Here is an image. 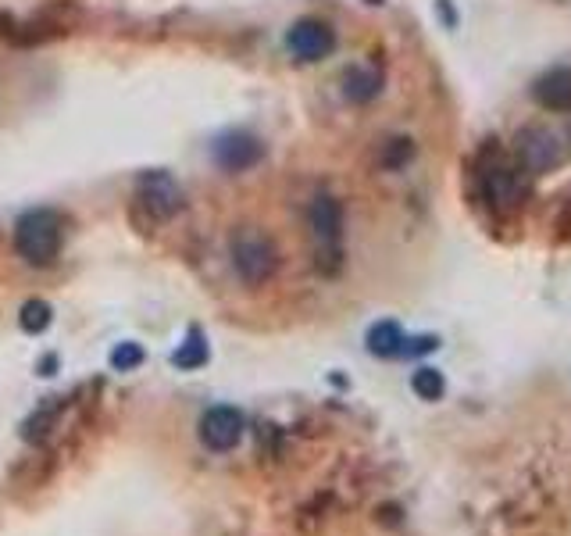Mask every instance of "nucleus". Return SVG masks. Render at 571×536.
Returning a JSON list of instances; mask_svg holds the SVG:
<instances>
[{
  "mask_svg": "<svg viewBox=\"0 0 571 536\" xmlns=\"http://www.w3.org/2000/svg\"><path fill=\"white\" fill-rule=\"evenodd\" d=\"M61 240H65V229H61V218L54 215V211L40 208L18 218L15 251L22 254L29 265H50V261L58 258Z\"/></svg>",
  "mask_w": 571,
  "mask_h": 536,
  "instance_id": "1",
  "label": "nucleus"
},
{
  "mask_svg": "<svg viewBox=\"0 0 571 536\" xmlns=\"http://www.w3.org/2000/svg\"><path fill=\"white\" fill-rule=\"evenodd\" d=\"M232 268L240 272L243 283L261 286L265 279L275 276V268H279V251H275V243L268 240L265 233H257V229H240V233L232 236Z\"/></svg>",
  "mask_w": 571,
  "mask_h": 536,
  "instance_id": "2",
  "label": "nucleus"
},
{
  "mask_svg": "<svg viewBox=\"0 0 571 536\" xmlns=\"http://www.w3.org/2000/svg\"><path fill=\"white\" fill-rule=\"evenodd\" d=\"M514 143H518V161L532 176H543V172H550V168H557L564 161L561 136L550 133L547 126H525Z\"/></svg>",
  "mask_w": 571,
  "mask_h": 536,
  "instance_id": "3",
  "label": "nucleus"
},
{
  "mask_svg": "<svg viewBox=\"0 0 571 536\" xmlns=\"http://www.w3.org/2000/svg\"><path fill=\"white\" fill-rule=\"evenodd\" d=\"M307 229L315 236L318 251L340 261V240H343V208L332 193H315V201L307 208Z\"/></svg>",
  "mask_w": 571,
  "mask_h": 536,
  "instance_id": "4",
  "label": "nucleus"
},
{
  "mask_svg": "<svg viewBox=\"0 0 571 536\" xmlns=\"http://www.w3.org/2000/svg\"><path fill=\"white\" fill-rule=\"evenodd\" d=\"M479 186H482V197H486L493 211H514L522 204V186H518V176H514L511 165H507L504 158L482 161Z\"/></svg>",
  "mask_w": 571,
  "mask_h": 536,
  "instance_id": "5",
  "label": "nucleus"
},
{
  "mask_svg": "<svg viewBox=\"0 0 571 536\" xmlns=\"http://www.w3.org/2000/svg\"><path fill=\"white\" fill-rule=\"evenodd\" d=\"M286 47L300 61H322L336 51V33L318 18H300L297 26L286 33Z\"/></svg>",
  "mask_w": 571,
  "mask_h": 536,
  "instance_id": "6",
  "label": "nucleus"
},
{
  "mask_svg": "<svg viewBox=\"0 0 571 536\" xmlns=\"http://www.w3.org/2000/svg\"><path fill=\"white\" fill-rule=\"evenodd\" d=\"M240 436H243V415L236 408L218 404V408H211L200 419V440L211 451H232V447L240 444Z\"/></svg>",
  "mask_w": 571,
  "mask_h": 536,
  "instance_id": "7",
  "label": "nucleus"
},
{
  "mask_svg": "<svg viewBox=\"0 0 571 536\" xmlns=\"http://www.w3.org/2000/svg\"><path fill=\"white\" fill-rule=\"evenodd\" d=\"M261 154H265V147L250 133H225L215 143V161L225 172H247V168H254L261 161Z\"/></svg>",
  "mask_w": 571,
  "mask_h": 536,
  "instance_id": "8",
  "label": "nucleus"
},
{
  "mask_svg": "<svg viewBox=\"0 0 571 536\" xmlns=\"http://www.w3.org/2000/svg\"><path fill=\"white\" fill-rule=\"evenodd\" d=\"M140 197L143 208L154 218H172L175 211L183 208V190H179V183L168 172H150L140 183Z\"/></svg>",
  "mask_w": 571,
  "mask_h": 536,
  "instance_id": "9",
  "label": "nucleus"
},
{
  "mask_svg": "<svg viewBox=\"0 0 571 536\" xmlns=\"http://www.w3.org/2000/svg\"><path fill=\"white\" fill-rule=\"evenodd\" d=\"M539 108L547 111H571V68H554L532 86Z\"/></svg>",
  "mask_w": 571,
  "mask_h": 536,
  "instance_id": "10",
  "label": "nucleus"
},
{
  "mask_svg": "<svg viewBox=\"0 0 571 536\" xmlns=\"http://www.w3.org/2000/svg\"><path fill=\"white\" fill-rule=\"evenodd\" d=\"M382 93V76L368 65H350L343 72V97L350 104H368Z\"/></svg>",
  "mask_w": 571,
  "mask_h": 536,
  "instance_id": "11",
  "label": "nucleus"
},
{
  "mask_svg": "<svg viewBox=\"0 0 571 536\" xmlns=\"http://www.w3.org/2000/svg\"><path fill=\"white\" fill-rule=\"evenodd\" d=\"M404 333H400L397 322H379V326L368 329V351L379 354V358H397L404 354Z\"/></svg>",
  "mask_w": 571,
  "mask_h": 536,
  "instance_id": "12",
  "label": "nucleus"
},
{
  "mask_svg": "<svg viewBox=\"0 0 571 536\" xmlns=\"http://www.w3.org/2000/svg\"><path fill=\"white\" fill-rule=\"evenodd\" d=\"M175 365H179V369H200V365H204L207 361V344H204V336L200 333H190V340H186L183 347H179V351H175Z\"/></svg>",
  "mask_w": 571,
  "mask_h": 536,
  "instance_id": "13",
  "label": "nucleus"
},
{
  "mask_svg": "<svg viewBox=\"0 0 571 536\" xmlns=\"http://www.w3.org/2000/svg\"><path fill=\"white\" fill-rule=\"evenodd\" d=\"M411 390L422 397V401H436V397H443V376L425 365V369H418L411 376Z\"/></svg>",
  "mask_w": 571,
  "mask_h": 536,
  "instance_id": "14",
  "label": "nucleus"
},
{
  "mask_svg": "<svg viewBox=\"0 0 571 536\" xmlns=\"http://www.w3.org/2000/svg\"><path fill=\"white\" fill-rule=\"evenodd\" d=\"M414 147L411 140H404V136H397V140H389L386 147H382V168H389V172H397V168H404L407 161H411Z\"/></svg>",
  "mask_w": 571,
  "mask_h": 536,
  "instance_id": "15",
  "label": "nucleus"
},
{
  "mask_svg": "<svg viewBox=\"0 0 571 536\" xmlns=\"http://www.w3.org/2000/svg\"><path fill=\"white\" fill-rule=\"evenodd\" d=\"M50 326V308L43 301H29L22 308V329H29V333H43V329Z\"/></svg>",
  "mask_w": 571,
  "mask_h": 536,
  "instance_id": "16",
  "label": "nucleus"
},
{
  "mask_svg": "<svg viewBox=\"0 0 571 536\" xmlns=\"http://www.w3.org/2000/svg\"><path fill=\"white\" fill-rule=\"evenodd\" d=\"M111 365H115L118 372L136 369V365H143V347H136V344H122V347H115V354H111Z\"/></svg>",
  "mask_w": 571,
  "mask_h": 536,
  "instance_id": "17",
  "label": "nucleus"
},
{
  "mask_svg": "<svg viewBox=\"0 0 571 536\" xmlns=\"http://www.w3.org/2000/svg\"><path fill=\"white\" fill-rule=\"evenodd\" d=\"M432 347H436V340H432V336H418V340H411V347L404 344V351L407 354H425V351H432Z\"/></svg>",
  "mask_w": 571,
  "mask_h": 536,
  "instance_id": "18",
  "label": "nucleus"
}]
</instances>
